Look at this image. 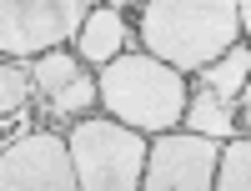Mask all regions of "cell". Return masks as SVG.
<instances>
[{
  "instance_id": "12",
  "label": "cell",
  "mask_w": 251,
  "mask_h": 191,
  "mask_svg": "<svg viewBox=\"0 0 251 191\" xmlns=\"http://www.w3.org/2000/svg\"><path fill=\"white\" fill-rule=\"evenodd\" d=\"M236 126L246 131V141H251V81H246V91H241V111H236Z\"/></svg>"
},
{
  "instance_id": "4",
  "label": "cell",
  "mask_w": 251,
  "mask_h": 191,
  "mask_svg": "<svg viewBox=\"0 0 251 191\" xmlns=\"http://www.w3.org/2000/svg\"><path fill=\"white\" fill-rule=\"evenodd\" d=\"M86 20H91L86 0H5L0 51L5 60H40L50 51H66V40H75Z\"/></svg>"
},
{
  "instance_id": "1",
  "label": "cell",
  "mask_w": 251,
  "mask_h": 191,
  "mask_svg": "<svg viewBox=\"0 0 251 191\" xmlns=\"http://www.w3.org/2000/svg\"><path fill=\"white\" fill-rule=\"evenodd\" d=\"M136 40L161 66L201 76L226 51L241 46V5L236 0H156V5H141Z\"/></svg>"
},
{
  "instance_id": "3",
  "label": "cell",
  "mask_w": 251,
  "mask_h": 191,
  "mask_svg": "<svg viewBox=\"0 0 251 191\" xmlns=\"http://www.w3.org/2000/svg\"><path fill=\"white\" fill-rule=\"evenodd\" d=\"M71 156L80 191H141L146 181V156L151 141L131 126H121L111 116H86L71 126Z\"/></svg>"
},
{
  "instance_id": "7",
  "label": "cell",
  "mask_w": 251,
  "mask_h": 191,
  "mask_svg": "<svg viewBox=\"0 0 251 191\" xmlns=\"http://www.w3.org/2000/svg\"><path fill=\"white\" fill-rule=\"evenodd\" d=\"M131 51H136V35H131V26H126L121 5H96L91 20L75 35V55L86 60V66H96V71H106L111 60L131 55Z\"/></svg>"
},
{
  "instance_id": "13",
  "label": "cell",
  "mask_w": 251,
  "mask_h": 191,
  "mask_svg": "<svg viewBox=\"0 0 251 191\" xmlns=\"http://www.w3.org/2000/svg\"><path fill=\"white\" fill-rule=\"evenodd\" d=\"M241 40H246V46H251V0H246V5H241Z\"/></svg>"
},
{
  "instance_id": "5",
  "label": "cell",
  "mask_w": 251,
  "mask_h": 191,
  "mask_svg": "<svg viewBox=\"0 0 251 191\" xmlns=\"http://www.w3.org/2000/svg\"><path fill=\"white\" fill-rule=\"evenodd\" d=\"M0 191H80L71 141L55 131H25V136L5 141Z\"/></svg>"
},
{
  "instance_id": "11",
  "label": "cell",
  "mask_w": 251,
  "mask_h": 191,
  "mask_svg": "<svg viewBox=\"0 0 251 191\" xmlns=\"http://www.w3.org/2000/svg\"><path fill=\"white\" fill-rule=\"evenodd\" d=\"M35 91L30 81V66H15V60H5V71H0V116H25V101Z\"/></svg>"
},
{
  "instance_id": "6",
  "label": "cell",
  "mask_w": 251,
  "mask_h": 191,
  "mask_svg": "<svg viewBox=\"0 0 251 191\" xmlns=\"http://www.w3.org/2000/svg\"><path fill=\"white\" fill-rule=\"evenodd\" d=\"M221 146L226 141L196 136V131L156 136L151 156H146L141 191H211L216 186V166H221Z\"/></svg>"
},
{
  "instance_id": "10",
  "label": "cell",
  "mask_w": 251,
  "mask_h": 191,
  "mask_svg": "<svg viewBox=\"0 0 251 191\" xmlns=\"http://www.w3.org/2000/svg\"><path fill=\"white\" fill-rule=\"evenodd\" d=\"M211 191H251V141L246 136L221 146V166H216V186Z\"/></svg>"
},
{
  "instance_id": "2",
  "label": "cell",
  "mask_w": 251,
  "mask_h": 191,
  "mask_svg": "<svg viewBox=\"0 0 251 191\" xmlns=\"http://www.w3.org/2000/svg\"><path fill=\"white\" fill-rule=\"evenodd\" d=\"M100 81V106H106V116L131 126L141 136H166L176 131L186 121V106H191V86H186V76L161 66L156 55L146 51H131L111 60L106 71L96 76Z\"/></svg>"
},
{
  "instance_id": "8",
  "label": "cell",
  "mask_w": 251,
  "mask_h": 191,
  "mask_svg": "<svg viewBox=\"0 0 251 191\" xmlns=\"http://www.w3.org/2000/svg\"><path fill=\"white\" fill-rule=\"evenodd\" d=\"M246 81H251V46L241 40L236 51H226L211 71H201V86H196V96H206V101H216L221 111H241V91H246Z\"/></svg>"
},
{
  "instance_id": "9",
  "label": "cell",
  "mask_w": 251,
  "mask_h": 191,
  "mask_svg": "<svg viewBox=\"0 0 251 191\" xmlns=\"http://www.w3.org/2000/svg\"><path fill=\"white\" fill-rule=\"evenodd\" d=\"M86 71H91V66H86L75 51H50V55H40L35 66H30V81H35V91L46 96V101H55L66 86H75Z\"/></svg>"
}]
</instances>
